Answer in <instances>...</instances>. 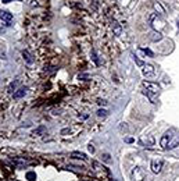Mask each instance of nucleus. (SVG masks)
<instances>
[{
    "instance_id": "nucleus-1",
    "label": "nucleus",
    "mask_w": 179,
    "mask_h": 181,
    "mask_svg": "<svg viewBox=\"0 0 179 181\" xmlns=\"http://www.w3.org/2000/svg\"><path fill=\"white\" fill-rule=\"evenodd\" d=\"M176 130H170V131H167V133L163 135V138H161V141H160V145L163 146L164 149H167V146H168V144H170V141H171V137L174 135V133H175Z\"/></svg>"
},
{
    "instance_id": "nucleus-2",
    "label": "nucleus",
    "mask_w": 179,
    "mask_h": 181,
    "mask_svg": "<svg viewBox=\"0 0 179 181\" xmlns=\"http://www.w3.org/2000/svg\"><path fill=\"white\" fill-rule=\"evenodd\" d=\"M143 87L146 88V89L149 90L150 94L155 95L160 92V87H158V84H154V82H150V81H144L143 82Z\"/></svg>"
},
{
    "instance_id": "nucleus-3",
    "label": "nucleus",
    "mask_w": 179,
    "mask_h": 181,
    "mask_svg": "<svg viewBox=\"0 0 179 181\" xmlns=\"http://www.w3.org/2000/svg\"><path fill=\"white\" fill-rule=\"evenodd\" d=\"M146 177V173L143 171L140 167H135L133 171H132V180L133 181H143Z\"/></svg>"
},
{
    "instance_id": "nucleus-4",
    "label": "nucleus",
    "mask_w": 179,
    "mask_h": 181,
    "mask_svg": "<svg viewBox=\"0 0 179 181\" xmlns=\"http://www.w3.org/2000/svg\"><path fill=\"white\" fill-rule=\"evenodd\" d=\"M178 145H179V133L178 131H175L174 135L171 137V141H170V144H168L167 149H174V148H176Z\"/></svg>"
},
{
    "instance_id": "nucleus-5",
    "label": "nucleus",
    "mask_w": 179,
    "mask_h": 181,
    "mask_svg": "<svg viewBox=\"0 0 179 181\" xmlns=\"http://www.w3.org/2000/svg\"><path fill=\"white\" fill-rule=\"evenodd\" d=\"M161 169H163V160L161 159H154L152 162V170L153 173H155V174H158V173L161 171Z\"/></svg>"
},
{
    "instance_id": "nucleus-6",
    "label": "nucleus",
    "mask_w": 179,
    "mask_h": 181,
    "mask_svg": "<svg viewBox=\"0 0 179 181\" xmlns=\"http://www.w3.org/2000/svg\"><path fill=\"white\" fill-rule=\"evenodd\" d=\"M140 144L144 145V146H153L154 145V138L152 135H144L140 138Z\"/></svg>"
},
{
    "instance_id": "nucleus-7",
    "label": "nucleus",
    "mask_w": 179,
    "mask_h": 181,
    "mask_svg": "<svg viewBox=\"0 0 179 181\" xmlns=\"http://www.w3.org/2000/svg\"><path fill=\"white\" fill-rule=\"evenodd\" d=\"M0 20H3L6 22H11L13 21V14L6 10H0Z\"/></svg>"
},
{
    "instance_id": "nucleus-8",
    "label": "nucleus",
    "mask_w": 179,
    "mask_h": 181,
    "mask_svg": "<svg viewBox=\"0 0 179 181\" xmlns=\"http://www.w3.org/2000/svg\"><path fill=\"white\" fill-rule=\"evenodd\" d=\"M143 74L146 77H153L154 75V67L152 64H144L143 66Z\"/></svg>"
},
{
    "instance_id": "nucleus-9",
    "label": "nucleus",
    "mask_w": 179,
    "mask_h": 181,
    "mask_svg": "<svg viewBox=\"0 0 179 181\" xmlns=\"http://www.w3.org/2000/svg\"><path fill=\"white\" fill-rule=\"evenodd\" d=\"M22 56H24V60H25V63H27V64H32V63H34V57H32V54H31L29 52L24 50V52H22Z\"/></svg>"
},
{
    "instance_id": "nucleus-10",
    "label": "nucleus",
    "mask_w": 179,
    "mask_h": 181,
    "mask_svg": "<svg viewBox=\"0 0 179 181\" xmlns=\"http://www.w3.org/2000/svg\"><path fill=\"white\" fill-rule=\"evenodd\" d=\"M25 94H27V88H21V89L15 90L14 92V99H21V98L25 96Z\"/></svg>"
},
{
    "instance_id": "nucleus-11",
    "label": "nucleus",
    "mask_w": 179,
    "mask_h": 181,
    "mask_svg": "<svg viewBox=\"0 0 179 181\" xmlns=\"http://www.w3.org/2000/svg\"><path fill=\"white\" fill-rule=\"evenodd\" d=\"M112 32H114V35L115 36H119L121 35V32H122V29H121V25L118 24V22H112Z\"/></svg>"
},
{
    "instance_id": "nucleus-12",
    "label": "nucleus",
    "mask_w": 179,
    "mask_h": 181,
    "mask_svg": "<svg viewBox=\"0 0 179 181\" xmlns=\"http://www.w3.org/2000/svg\"><path fill=\"white\" fill-rule=\"evenodd\" d=\"M150 39H152L153 42H158V40L163 39V35H161L158 31H154V32L150 33Z\"/></svg>"
},
{
    "instance_id": "nucleus-13",
    "label": "nucleus",
    "mask_w": 179,
    "mask_h": 181,
    "mask_svg": "<svg viewBox=\"0 0 179 181\" xmlns=\"http://www.w3.org/2000/svg\"><path fill=\"white\" fill-rule=\"evenodd\" d=\"M153 7H154L155 13H157L158 15H163V14H165V10H164V7L161 6L160 3H154V4H153Z\"/></svg>"
},
{
    "instance_id": "nucleus-14",
    "label": "nucleus",
    "mask_w": 179,
    "mask_h": 181,
    "mask_svg": "<svg viewBox=\"0 0 179 181\" xmlns=\"http://www.w3.org/2000/svg\"><path fill=\"white\" fill-rule=\"evenodd\" d=\"M71 157H74V159H82V160L88 159V156H86L85 153H82V152H72V153H71Z\"/></svg>"
},
{
    "instance_id": "nucleus-15",
    "label": "nucleus",
    "mask_w": 179,
    "mask_h": 181,
    "mask_svg": "<svg viewBox=\"0 0 179 181\" xmlns=\"http://www.w3.org/2000/svg\"><path fill=\"white\" fill-rule=\"evenodd\" d=\"M17 85H18V81H13L11 84L9 85V92H14V89H15Z\"/></svg>"
},
{
    "instance_id": "nucleus-16",
    "label": "nucleus",
    "mask_w": 179,
    "mask_h": 181,
    "mask_svg": "<svg viewBox=\"0 0 179 181\" xmlns=\"http://www.w3.org/2000/svg\"><path fill=\"white\" fill-rule=\"evenodd\" d=\"M97 116H99V117H106V116H107V110H104V109L97 110Z\"/></svg>"
},
{
    "instance_id": "nucleus-17",
    "label": "nucleus",
    "mask_w": 179,
    "mask_h": 181,
    "mask_svg": "<svg viewBox=\"0 0 179 181\" xmlns=\"http://www.w3.org/2000/svg\"><path fill=\"white\" fill-rule=\"evenodd\" d=\"M101 159H103L104 162H107V163H110V162H111V159H110V155H108V153L101 155Z\"/></svg>"
},
{
    "instance_id": "nucleus-18",
    "label": "nucleus",
    "mask_w": 179,
    "mask_h": 181,
    "mask_svg": "<svg viewBox=\"0 0 179 181\" xmlns=\"http://www.w3.org/2000/svg\"><path fill=\"white\" fill-rule=\"evenodd\" d=\"M143 52H144V53L147 54V56H150V57H153V52L150 50V49H144V50H143Z\"/></svg>"
},
{
    "instance_id": "nucleus-19",
    "label": "nucleus",
    "mask_w": 179,
    "mask_h": 181,
    "mask_svg": "<svg viewBox=\"0 0 179 181\" xmlns=\"http://www.w3.org/2000/svg\"><path fill=\"white\" fill-rule=\"evenodd\" d=\"M88 149H89V152H92V153H93V152H94V146H93V145H89V146H88Z\"/></svg>"
},
{
    "instance_id": "nucleus-20",
    "label": "nucleus",
    "mask_w": 179,
    "mask_h": 181,
    "mask_svg": "<svg viewBox=\"0 0 179 181\" xmlns=\"http://www.w3.org/2000/svg\"><path fill=\"white\" fill-rule=\"evenodd\" d=\"M27 177H28V178H35V174H34V173H28Z\"/></svg>"
},
{
    "instance_id": "nucleus-21",
    "label": "nucleus",
    "mask_w": 179,
    "mask_h": 181,
    "mask_svg": "<svg viewBox=\"0 0 179 181\" xmlns=\"http://www.w3.org/2000/svg\"><path fill=\"white\" fill-rule=\"evenodd\" d=\"M97 103H99V105H107V102H106V100H99V102H97Z\"/></svg>"
},
{
    "instance_id": "nucleus-22",
    "label": "nucleus",
    "mask_w": 179,
    "mask_h": 181,
    "mask_svg": "<svg viewBox=\"0 0 179 181\" xmlns=\"http://www.w3.org/2000/svg\"><path fill=\"white\" fill-rule=\"evenodd\" d=\"M11 0H3V3H10Z\"/></svg>"
}]
</instances>
